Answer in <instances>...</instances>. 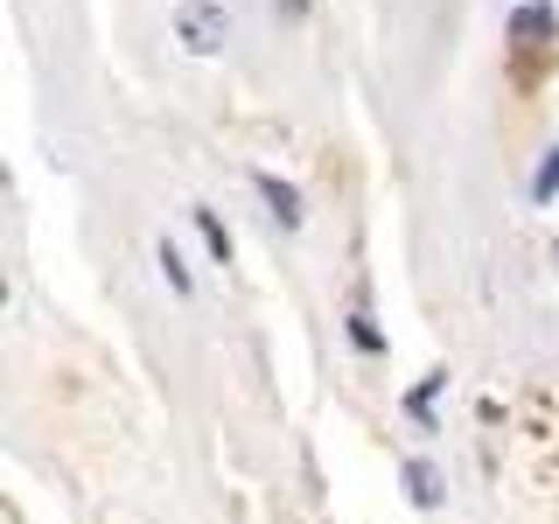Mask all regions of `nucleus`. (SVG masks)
<instances>
[{"mask_svg":"<svg viewBox=\"0 0 559 524\" xmlns=\"http://www.w3.org/2000/svg\"><path fill=\"white\" fill-rule=\"evenodd\" d=\"M175 28H182V43L197 49V57H210V49H224V35H231V14H224L217 0H182V8H175Z\"/></svg>","mask_w":559,"mask_h":524,"instance_id":"obj_1","label":"nucleus"},{"mask_svg":"<svg viewBox=\"0 0 559 524\" xmlns=\"http://www.w3.org/2000/svg\"><path fill=\"white\" fill-rule=\"evenodd\" d=\"M259 189H266V203H273V217H280V224H301V196H294L280 175H259Z\"/></svg>","mask_w":559,"mask_h":524,"instance_id":"obj_2","label":"nucleus"},{"mask_svg":"<svg viewBox=\"0 0 559 524\" xmlns=\"http://www.w3.org/2000/svg\"><path fill=\"white\" fill-rule=\"evenodd\" d=\"M511 35H524V43H532V35H552V8H518Z\"/></svg>","mask_w":559,"mask_h":524,"instance_id":"obj_3","label":"nucleus"},{"mask_svg":"<svg viewBox=\"0 0 559 524\" xmlns=\"http://www.w3.org/2000/svg\"><path fill=\"white\" fill-rule=\"evenodd\" d=\"M406 483H413V503H441V489H433V468H427V462H406Z\"/></svg>","mask_w":559,"mask_h":524,"instance_id":"obj_4","label":"nucleus"},{"mask_svg":"<svg viewBox=\"0 0 559 524\" xmlns=\"http://www.w3.org/2000/svg\"><path fill=\"white\" fill-rule=\"evenodd\" d=\"M197 231L210 238V252H217V259H231V231H224V224L210 217V210H197Z\"/></svg>","mask_w":559,"mask_h":524,"instance_id":"obj_5","label":"nucleus"},{"mask_svg":"<svg viewBox=\"0 0 559 524\" xmlns=\"http://www.w3.org/2000/svg\"><path fill=\"white\" fill-rule=\"evenodd\" d=\"M162 273H168V287L189 294V266H182V252H175V245H162Z\"/></svg>","mask_w":559,"mask_h":524,"instance_id":"obj_6","label":"nucleus"},{"mask_svg":"<svg viewBox=\"0 0 559 524\" xmlns=\"http://www.w3.org/2000/svg\"><path fill=\"white\" fill-rule=\"evenodd\" d=\"M552 189H559V147L546 154V168H538V182H532V196H552Z\"/></svg>","mask_w":559,"mask_h":524,"instance_id":"obj_7","label":"nucleus"},{"mask_svg":"<svg viewBox=\"0 0 559 524\" xmlns=\"http://www.w3.org/2000/svg\"><path fill=\"white\" fill-rule=\"evenodd\" d=\"M287 8H301V0H287Z\"/></svg>","mask_w":559,"mask_h":524,"instance_id":"obj_8","label":"nucleus"}]
</instances>
